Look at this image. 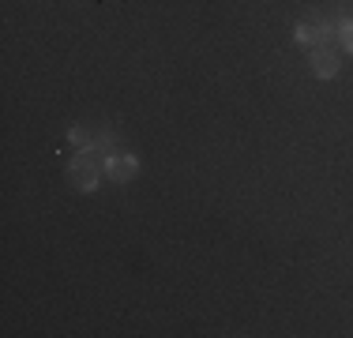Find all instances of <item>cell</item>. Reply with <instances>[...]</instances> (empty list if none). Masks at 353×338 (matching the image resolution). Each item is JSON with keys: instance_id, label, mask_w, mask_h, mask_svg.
Segmentation results:
<instances>
[{"instance_id": "cell-1", "label": "cell", "mask_w": 353, "mask_h": 338, "mask_svg": "<svg viewBox=\"0 0 353 338\" xmlns=\"http://www.w3.org/2000/svg\"><path fill=\"white\" fill-rule=\"evenodd\" d=\"M293 38H297L301 46L316 49V46H327L331 38H339V30H334L323 15H305V19L297 23V30H293Z\"/></svg>"}, {"instance_id": "cell-2", "label": "cell", "mask_w": 353, "mask_h": 338, "mask_svg": "<svg viewBox=\"0 0 353 338\" xmlns=\"http://www.w3.org/2000/svg\"><path fill=\"white\" fill-rule=\"evenodd\" d=\"M98 173H102V169H98V162L94 158H72V166H68V177H72V184L79 192H94L98 188Z\"/></svg>"}, {"instance_id": "cell-3", "label": "cell", "mask_w": 353, "mask_h": 338, "mask_svg": "<svg viewBox=\"0 0 353 338\" xmlns=\"http://www.w3.org/2000/svg\"><path fill=\"white\" fill-rule=\"evenodd\" d=\"M102 169H105L109 181L124 184V181H132V177L139 173V158H136V155H109Z\"/></svg>"}, {"instance_id": "cell-4", "label": "cell", "mask_w": 353, "mask_h": 338, "mask_svg": "<svg viewBox=\"0 0 353 338\" xmlns=\"http://www.w3.org/2000/svg\"><path fill=\"white\" fill-rule=\"evenodd\" d=\"M308 61H312V72L319 75V79H334V75H339V68H342L339 53H334V49H327V46L308 49Z\"/></svg>"}, {"instance_id": "cell-5", "label": "cell", "mask_w": 353, "mask_h": 338, "mask_svg": "<svg viewBox=\"0 0 353 338\" xmlns=\"http://www.w3.org/2000/svg\"><path fill=\"white\" fill-rule=\"evenodd\" d=\"M334 30H339V41H342V49H346V53H353V19H342Z\"/></svg>"}, {"instance_id": "cell-6", "label": "cell", "mask_w": 353, "mask_h": 338, "mask_svg": "<svg viewBox=\"0 0 353 338\" xmlns=\"http://www.w3.org/2000/svg\"><path fill=\"white\" fill-rule=\"evenodd\" d=\"M68 139L75 143V147H83V150H90V143H94L87 128H72V132H68Z\"/></svg>"}, {"instance_id": "cell-7", "label": "cell", "mask_w": 353, "mask_h": 338, "mask_svg": "<svg viewBox=\"0 0 353 338\" xmlns=\"http://www.w3.org/2000/svg\"><path fill=\"white\" fill-rule=\"evenodd\" d=\"M90 150H102V155H113V135H109V132H102L94 143H90Z\"/></svg>"}]
</instances>
